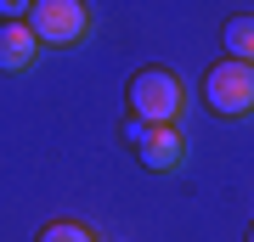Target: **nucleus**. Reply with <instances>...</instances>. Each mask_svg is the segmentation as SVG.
I'll use <instances>...</instances> for the list:
<instances>
[{
  "instance_id": "obj_1",
  "label": "nucleus",
  "mask_w": 254,
  "mask_h": 242,
  "mask_svg": "<svg viewBox=\"0 0 254 242\" xmlns=\"http://www.w3.org/2000/svg\"><path fill=\"white\" fill-rule=\"evenodd\" d=\"M125 101H130V118H141V124H181L187 85L175 79L170 68H141L136 79L125 85Z\"/></svg>"
},
{
  "instance_id": "obj_2",
  "label": "nucleus",
  "mask_w": 254,
  "mask_h": 242,
  "mask_svg": "<svg viewBox=\"0 0 254 242\" xmlns=\"http://www.w3.org/2000/svg\"><path fill=\"white\" fill-rule=\"evenodd\" d=\"M203 101L220 118H249L254 113V62H237V56L215 62L203 79Z\"/></svg>"
},
{
  "instance_id": "obj_3",
  "label": "nucleus",
  "mask_w": 254,
  "mask_h": 242,
  "mask_svg": "<svg viewBox=\"0 0 254 242\" xmlns=\"http://www.w3.org/2000/svg\"><path fill=\"white\" fill-rule=\"evenodd\" d=\"M23 23L34 28L40 45H79L91 34V6L85 0H34Z\"/></svg>"
},
{
  "instance_id": "obj_4",
  "label": "nucleus",
  "mask_w": 254,
  "mask_h": 242,
  "mask_svg": "<svg viewBox=\"0 0 254 242\" xmlns=\"http://www.w3.org/2000/svg\"><path fill=\"white\" fill-rule=\"evenodd\" d=\"M125 135L136 141V158H141L153 175H170V169L187 163V135H181V124H141V118H125Z\"/></svg>"
},
{
  "instance_id": "obj_5",
  "label": "nucleus",
  "mask_w": 254,
  "mask_h": 242,
  "mask_svg": "<svg viewBox=\"0 0 254 242\" xmlns=\"http://www.w3.org/2000/svg\"><path fill=\"white\" fill-rule=\"evenodd\" d=\"M34 56H40L34 28H28L23 17H17V23H0V73H28Z\"/></svg>"
},
{
  "instance_id": "obj_6",
  "label": "nucleus",
  "mask_w": 254,
  "mask_h": 242,
  "mask_svg": "<svg viewBox=\"0 0 254 242\" xmlns=\"http://www.w3.org/2000/svg\"><path fill=\"white\" fill-rule=\"evenodd\" d=\"M220 40H226V56H237V62H254V17H226Z\"/></svg>"
},
{
  "instance_id": "obj_7",
  "label": "nucleus",
  "mask_w": 254,
  "mask_h": 242,
  "mask_svg": "<svg viewBox=\"0 0 254 242\" xmlns=\"http://www.w3.org/2000/svg\"><path fill=\"white\" fill-rule=\"evenodd\" d=\"M40 242H96V231H85L79 220H51L40 231Z\"/></svg>"
},
{
  "instance_id": "obj_8",
  "label": "nucleus",
  "mask_w": 254,
  "mask_h": 242,
  "mask_svg": "<svg viewBox=\"0 0 254 242\" xmlns=\"http://www.w3.org/2000/svg\"><path fill=\"white\" fill-rule=\"evenodd\" d=\"M28 6H34V0H0V17L17 23V17H28Z\"/></svg>"
},
{
  "instance_id": "obj_9",
  "label": "nucleus",
  "mask_w": 254,
  "mask_h": 242,
  "mask_svg": "<svg viewBox=\"0 0 254 242\" xmlns=\"http://www.w3.org/2000/svg\"><path fill=\"white\" fill-rule=\"evenodd\" d=\"M249 242H254V225H249Z\"/></svg>"
}]
</instances>
